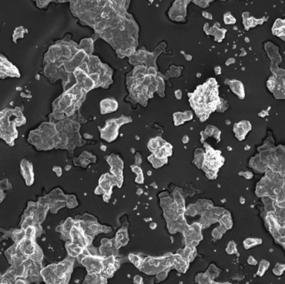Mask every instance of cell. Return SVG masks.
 <instances>
[{
  "label": "cell",
  "mask_w": 285,
  "mask_h": 284,
  "mask_svg": "<svg viewBox=\"0 0 285 284\" xmlns=\"http://www.w3.org/2000/svg\"><path fill=\"white\" fill-rule=\"evenodd\" d=\"M173 264L174 255L172 254L159 257H144L143 262L139 269L148 275H155L166 268L171 269Z\"/></svg>",
  "instance_id": "obj_1"
},
{
  "label": "cell",
  "mask_w": 285,
  "mask_h": 284,
  "mask_svg": "<svg viewBox=\"0 0 285 284\" xmlns=\"http://www.w3.org/2000/svg\"><path fill=\"white\" fill-rule=\"evenodd\" d=\"M78 258L81 264L86 267L88 274H99L104 267V257L82 253Z\"/></svg>",
  "instance_id": "obj_2"
},
{
  "label": "cell",
  "mask_w": 285,
  "mask_h": 284,
  "mask_svg": "<svg viewBox=\"0 0 285 284\" xmlns=\"http://www.w3.org/2000/svg\"><path fill=\"white\" fill-rule=\"evenodd\" d=\"M73 259H65L61 263H55L54 273L56 276V283H68L70 275L73 272Z\"/></svg>",
  "instance_id": "obj_3"
},
{
  "label": "cell",
  "mask_w": 285,
  "mask_h": 284,
  "mask_svg": "<svg viewBox=\"0 0 285 284\" xmlns=\"http://www.w3.org/2000/svg\"><path fill=\"white\" fill-rule=\"evenodd\" d=\"M69 235L72 243L83 247L84 248H87L91 245L93 238L88 237L84 233V230L80 227L78 222H74L72 228L70 230Z\"/></svg>",
  "instance_id": "obj_4"
},
{
  "label": "cell",
  "mask_w": 285,
  "mask_h": 284,
  "mask_svg": "<svg viewBox=\"0 0 285 284\" xmlns=\"http://www.w3.org/2000/svg\"><path fill=\"white\" fill-rule=\"evenodd\" d=\"M20 172L23 177L24 178L25 183L28 186H31L34 182V167L32 163L24 158L22 160L20 164Z\"/></svg>",
  "instance_id": "obj_5"
},
{
  "label": "cell",
  "mask_w": 285,
  "mask_h": 284,
  "mask_svg": "<svg viewBox=\"0 0 285 284\" xmlns=\"http://www.w3.org/2000/svg\"><path fill=\"white\" fill-rule=\"evenodd\" d=\"M118 127H119V124L117 123L116 120L108 121L106 124V127L102 131L101 137L104 138L105 140H107L108 142H111L113 140H114L118 135Z\"/></svg>",
  "instance_id": "obj_6"
},
{
  "label": "cell",
  "mask_w": 285,
  "mask_h": 284,
  "mask_svg": "<svg viewBox=\"0 0 285 284\" xmlns=\"http://www.w3.org/2000/svg\"><path fill=\"white\" fill-rule=\"evenodd\" d=\"M18 244L22 253L27 257H31L34 254L38 247V244L35 243V240L27 238H24Z\"/></svg>",
  "instance_id": "obj_7"
},
{
  "label": "cell",
  "mask_w": 285,
  "mask_h": 284,
  "mask_svg": "<svg viewBox=\"0 0 285 284\" xmlns=\"http://www.w3.org/2000/svg\"><path fill=\"white\" fill-rule=\"evenodd\" d=\"M129 241L128 237V230L127 228H122L119 229L116 234V238L114 239V246L116 249H118L120 247L125 246Z\"/></svg>",
  "instance_id": "obj_8"
},
{
  "label": "cell",
  "mask_w": 285,
  "mask_h": 284,
  "mask_svg": "<svg viewBox=\"0 0 285 284\" xmlns=\"http://www.w3.org/2000/svg\"><path fill=\"white\" fill-rule=\"evenodd\" d=\"M118 108V103L113 98H107L101 102V113H111Z\"/></svg>",
  "instance_id": "obj_9"
},
{
  "label": "cell",
  "mask_w": 285,
  "mask_h": 284,
  "mask_svg": "<svg viewBox=\"0 0 285 284\" xmlns=\"http://www.w3.org/2000/svg\"><path fill=\"white\" fill-rule=\"evenodd\" d=\"M66 249L68 251V253L71 257H78L80 254L84 253V249L83 247L79 246L78 244L72 243V242H68L66 243Z\"/></svg>",
  "instance_id": "obj_10"
},
{
  "label": "cell",
  "mask_w": 285,
  "mask_h": 284,
  "mask_svg": "<svg viewBox=\"0 0 285 284\" xmlns=\"http://www.w3.org/2000/svg\"><path fill=\"white\" fill-rule=\"evenodd\" d=\"M172 153V146L168 143H165L164 146L158 148L156 151L153 152L154 156L159 159H165L167 157L170 156Z\"/></svg>",
  "instance_id": "obj_11"
},
{
  "label": "cell",
  "mask_w": 285,
  "mask_h": 284,
  "mask_svg": "<svg viewBox=\"0 0 285 284\" xmlns=\"http://www.w3.org/2000/svg\"><path fill=\"white\" fill-rule=\"evenodd\" d=\"M229 84L231 87V89L233 91L234 94H236L238 95V97L243 99L244 98L245 94H244V89H243V84L241 83V82L238 81V80H231L229 81Z\"/></svg>",
  "instance_id": "obj_12"
},
{
  "label": "cell",
  "mask_w": 285,
  "mask_h": 284,
  "mask_svg": "<svg viewBox=\"0 0 285 284\" xmlns=\"http://www.w3.org/2000/svg\"><path fill=\"white\" fill-rule=\"evenodd\" d=\"M219 222H220V224L223 225L227 228V230L231 229L233 228V220L231 218V214L229 211L225 210L224 213L219 218Z\"/></svg>",
  "instance_id": "obj_13"
},
{
  "label": "cell",
  "mask_w": 285,
  "mask_h": 284,
  "mask_svg": "<svg viewBox=\"0 0 285 284\" xmlns=\"http://www.w3.org/2000/svg\"><path fill=\"white\" fill-rule=\"evenodd\" d=\"M115 271L117 270L115 269L114 264H104V267H103V269H102V271L100 272L99 275H100L102 277L107 279L108 277H113V275Z\"/></svg>",
  "instance_id": "obj_14"
},
{
  "label": "cell",
  "mask_w": 285,
  "mask_h": 284,
  "mask_svg": "<svg viewBox=\"0 0 285 284\" xmlns=\"http://www.w3.org/2000/svg\"><path fill=\"white\" fill-rule=\"evenodd\" d=\"M166 142H164L163 139H161L160 137L155 138V139H152L149 142V148L150 149L151 152H154L156 151L157 149L161 148L162 146H164Z\"/></svg>",
  "instance_id": "obj_15"
},
{
  "label": "cell",
  "mask_w": 285,
  "mask_h": 284,
  "mask_svg": "<svg viewBox=\"0 0 285 284\" xmlns=\"http://www.w3.org/2000/svg\"><path fill=\"white\" fill-rule=\"evenodd\" d=\"M263 243V240L261 238H246L243 241V247L245 249H250L251 247H254L258 245H260Z\"/></svg>",
  "instance_id": "obj_16"
},
{
  "label": "cell",
  "mask_w": 285,
  "mask_h": 284,
  "mask_svg": "<svg viewBox=\"0 0 285 284\" xmlns=\"http://www.w3.org/2000/svg\"><path fill=\"white\" fill-rule=\"evenodd\" d=\"M270 266V263L268 262V260L266 259H262L260 261V263H259V265H258V272H257V276L258 277H263L264 275V273L267 272V270L268 269V267Z\"/></svg>",
  "instance_id": "obj_17"
},
{
  "label": "cell",
  "mask_w": 285,
  "mask_h": 284,
  "mask_svg": "<svg viewBox=\"0 0 285 284\" xmlns=\"http://www.w3.org/2000/svg\"><path fill=\"white\" fill-rule=\"evenodd\" d=\"M233 132H234L236 138L239 139V140H243V139H244L245 136H246V134L248 133V132L242 128V126L239 124V123H235V124L233 125Z\"/></svg>",
  "instance_id": "obj_18"
},
{
  "label": "cell",
  "mask_w": 285,
  "mask_h": 284,
  "mask_svg": "<svg viewBox=\"0 0 285 284\" xmlns=\"http://www.w3.org/2000/svg\"><path fill=\"white\" fill-rule=\"evenodd\" d=\"M25 33H28V30L25 29L23 26H20V27H18V28H15L14 34H13V41H14V43H17L18 38H24Z\"/></svg>",
  "instance_id": "obj_19"
},
{
  "label": "cell",
  "mask_w": 285,
  "mask_h": 284,
  "mask_svg": "<svg viewBox=\"0 0 285 284\" xmlns=\"http://www.w3.org/2000/svg\"><path fill=\"white\" fill-rule=\"evenodd\" d=\"M278 47H276V46L274 45V44H272L270 42H268V43H267L265 44V50L267 51L268 57L271 59H274L275 56L278 54Z\"/></svg>",
  "instance_id": "obj_20"
},
{
  "label": "cell",
  "mask_w": 285,
  "mask_h": 284,
  "mask_svg": "<svg viewBox=\"0 0 285 284\" xmlns=\"http://www.w3.org/2000/svg\"><path fill=\"white\" fill-rule=\"evenodd\" d=\"M220 273H221V270H219V268L216 267L215 265L212 264V265H210V267H209V269H208V271L206 272L205 273L207 274V275H208V277L211 279V281H212V282H211V283H213V279H214L215 277H218V276H219V274Z\"/></svg>",
  "instance_id": "obj_21"
},
{
  "label": "cell",
  "mask_w": 285,
  "mask_h": 284,
  "mask_svg": "<svg viewBox=\"0 0 285 284\" xmlns=\"http://www.w3.org/2000/svg\"><path fill=\"white\" fill-rule=\"evenodd\" d=\"M12 239L14 240L15 243H18L21 240L25 238V232L24 229H19V230H14L11 234Z\"/></svg>",
  "instance_id": "obj_22"
},
{
  "label": "cell",
  "mask_w": 285,
  "mask_h": 284,
  "mask_svg": "<svg viewBox=\"0 0 285 284\" xmlns=\"http://www.w3.org/2000/svg\"><path fill=\"white\" fill-rule=\"evenodd\" d=\"M129 259L134 266H136L138 268H139V267L141 266V264L142 263L144 258H142V257L139 256V255H137V254L131 253V254H129Z\"/></svg>",
  "instance_id": "obj_23"
},
{
  "label": "cell",
  "mask_w": 285,
  "mask_h": 284,
  "mask_svg": "<svg viewBox=\"0 0 285 284\" xmlns=\"http://www.w3.org/2000/svg\"><path fill=\"white\" fill-rule=\"evenodd\" d=\"M255 194L257 195V197H258V198H262V197H264V196H267L268 195L267 187L261 185L260 183H258L257 187H256V190H255Z\"/></svg>",
  "instance_id": "obj_24"
},
{
  "label": "cell",
  "mask_w": 285,
  "mask_h": 284,
  "mask_svg": "<svg viewBox=\"0 0 285 284\" xmlns=\"http://www.w3.org/2000/svg\"><path fill=\"white\" fill-rule=\"evenodd\" d=\"M226 253L228 254H237L238 256H239V254L238 253V249H237V244L235 243L234 241H230L228 246L226 247Z\"/></svg>",
  "instance_id": "obj_25"
},
{
  "label": "cell",
  "mask_w": 285,
  "mask_h": 284,
  "mask_svg": "<svg viewBox=\"0 0 285 284\" xmlns=\"http://www.w3.org/2000/svg\"><path fill=\"white\" fill-rule=\"evenodd\" d=\"M285 271V263H278L275 264L274 268L273 269V273L275 276H282L283 272Z\"/></svg>",
  "instance_id": "obj_26"
},
{
  "label": "cell",
  "mask_w": 285,
  "mask_h": 284,
  "mask_svg": "<svg viewBox=\"0 0 285 284\" xmlns=\"http://www.w3.org/2000/svg\"><path fill=\"white\" fill-rule=\"evenodd\" d=\"M195 280L198 283H211L212 282L211 279L208 277V275L206 273L198 274L195 278Z\"/></svg>",
  "instance_id": "obj_27"
},
{
  "label": "cell",
  "mask_w": 285,
  "mask_h": 284,
  "mask_svg": "<svg viewBox=\"0 0 285 284\" xmlns=\"http://www.w3.org/2000/svg\"><path fill=\"white\" fill-rule=\"evenodd\" d=\"M67 206H68V208H75L77 205H78V203H77V200L75 197L73 196V195H71L69 197H67Z\"/></svg>",
  "instance_id": "obj_28"
},
{
  "label": "cell",
  "mask_w": 285,
  "mask_h": 284,
  "mask_svg": "<svg viewBox=\"0 0 285 284\" xmlns=\"http://www.w3.org/2000/svg\"><path fill=\"white\" fill-rule=\"evenodd\" d=\"M185 213L189 215V216H194L195 214L198 213V209L196 205H190L188 206L187 209H185Z\"/></svg>",
  "instance_id": "obj_29"
},
{
  "label": "cell",
  "mask_w": 285,
  "mask_h": 284,
  "mask_svg": "<svg viewBox=\"0 0 285 284\" xmlns=\"http://www.w3.org/2000/svg\"><path fill=\"white\" fill-rule=\"evenodd\" d=\"M169 270H170V268H166V269H164V270L161 271L160 273H159L157 274V275H158V276H157V281H158V282H160V281L164 280V279L166 278V277H167L168 273L169 272Z\"/></svg>",
  "instance_id": "obj_30"
},
{
  "label": "cell",
  "mask_w": 285,
  "mask_h": 284,
  "mask_svg": "<svg viewBox=\"0 0 285 284\" xmlns=\"http://www.w3.org/2000/svg\"><path fill=\"white\" fill-rule=\"evenodd\" d=\"M223 19H224V23L226 24H234L236 22V19L230 14V13H228V14H225Z\"/></svg>",
  "instance_id": "obj_31"
},
{
  "label": "cell",
  "mask_w": 285,
  "mask_h": 284,
  "mask_svg": "<svg viewBox=\"0 0 285 284\" xmlns=\"http://www.w3.org/2000/svg\"><path fill=\"white\" fill-rule=\"evenodd\" d=\"M239 124L242 126V128L246 131L247 132H248L251 130V128H252V125H251L250 122L248 121H245V120H243V121L239 122Z\"/></svg>",
  "instance_id": "obj_32"
},
{
  "label": "cell",
  "mask_w": 285,
  "mask_h": 284,
  "mask_svg": "<svg viewBox=\"0 0 285 284\" xmlns=\"http://www.w3.org/2000/svg\"><path fill=\"white\" fill-rule=\"evenodd\" d=\"M174 123L175 125H179L181 123H184V122H183V113H174Z\"/></svg>",
  "instance_id": "obj_33"
},
{
  "label": "cell",
  "mask_w": 285,
  "mask_h": 284,
  "mask_svg": "<svg viewBox=\"0 0 285 284\" xmlns=\"http://www.w3.org/2000/svg\"><path fill=\"white\" fill-rule=\"evenodd\" d=\"M11 184L10 183H8V179H4V180L1 181L0 182V189L2 190H7L8 188H11Z\"/></svg>",
  "instance_id": "obj_34"
},
{
  "label": "cell",
  "mask_w": 285,
  "mask_h": 284,
  "mask_svg": "<svg viewBox=\"0 0 285 284\" xmlns=\"http://www.w3.org/2000/svg\"><path fill=\"white\" fill-rule=\"evenodd\" d=\"M283 27H284V26H283V21L281 20V19H277V20L275 21L273 30L281 29V28H283Z\"/></svg>",
  "instance_id": "obj_35"
},
{
  "label": "cell",
  "mask_w": 285,
  "mask_h": 284,
  "mask_svg": "<svg viewBox=\"0 0 285 284\" xmlns=\"http://www.w3.org/2000/svg\"><path fill=\"white\" fill-rule=\"evenodd\" d=\"M239 175L241 176H243V177H245L246 179H252L253 177H254V175H253V173H251L250 171H246V172H241V173H239Z\"/></svg>",
  "instance_id": "obj_36"
},
{
  "label": "cell",
  "mask_w": 285,
  "mask_h": 284,
  "mask_svg": "<svg viewBox=\"0 0 285 284\" xmlns=\"http://www.w3.org/2000/svg\"><path fill=\"white\" fill-rule=\"evenodd\" d=\"M182 118H183V122L184 123L185 121H188V120L192 119V118H193V114H192L191 112L187 111L183 113V117H182Z\"/></svg>",
  "instance_id": "obj_37"
},
{
  "label": "cell",
  "mask_w": 285,
  "mask_h": 284,
  "mask_svg": "<svg viewBox=\"0 0 285 284\" xmlns=\"http://www.w3.org/2000/svg\"><path fill=\"white\" fill-rule=\"evenodd\" d=\"M212 236L213 237V238L215 239V240H217V239L221 238H222L223 234L221 233V232H219V230H218V228H216L213 229V231L212 232Z\"/></svg>",
  "instance_id": "obj_38"
},
{
  "label": "cell",
  "mask_w": 285,
  "mask_h": 284,
  "mask_svg": "<svg viewBox=\"0 0 285 284\" xmlns=\"http://www.w3.org/2000/svg\"><path fill=\"white\" fill-rule=\"evenodd\" d=\"M49 3H50V1H36L37 6L39 8H45Z\"/></svg>",
  "instance_id": "obj_39"
},
{
  "label": "cell",
  "mask_w": 285,
  "mask_h": 284,
  "mask_svg": "<svg viewBox=\"0 0 285 284\" xmlns=\"http://www.w3.org/2000/svg\"><path fill=\"white\" fill-rule=\"evenodd\" d=\"M247 263L251 266H256L258 263V261L255 258H254L253 256H249L248 257V258L247 260Z\"/></svg>",
  "instance_id": "obj_40"
},
{
  "label": "cell",
  "mask_w": 285,
  "mask_h": 284,
  "mask_svg": "<svg viewBox=\"0 0 285 284\" xmlns=\"http://www.w3.org/2000/svg\"><path fill=\"white\" fill-rule=\"evenodd\" d=\"M278 232L279 233V235L281 237H284L285 236V225L284 226H279L278 229Z\"/></svg>",
  "instance_id": "obj_41"
},
{
  "label": "cell",
  "mask_w": 285,
  "mask_h": 284,
  "mask_svg": "<svg viewBox=\"0 0 285 284\" xmlns=\"http://www.w3.org/2000/svg\"><path fill=\"white\" fill-rule=\"evenodd\" d=\"M233 280H237V281H241L243 280V278H244V276H243V274L242 273H237L234 275V277H232Z\"/></svg>",
  "instance_id": "obj_42"
},
{
  "label": "cell",
  "mask_w": 285,
  "mask_h": 284,
  "mask_svg": "<svg viewBox=\"0 0 285 284\" xmlns=\"http://www.w3.org/2000/svg\"><path fill=\"white\" fill-rule=\"evenodd\" d=\"M53 171L55 172L58 177H60V176L62 175V169H61V168H60V167L55 166L54 168H53Z\"/></svg>",
  "instance_id": "obj_43"
},
{
  "label": "cell",
  "mask_w": 285,
  "mask_h": 284,
  "mask_svg": "<svg viewBox=\"0 0 285 284\" xmlns=\"http://www.w3.org/2000/svg\"><path fill=\"white\" fill-rule=\"evenodd\" d=\"M143 180H144V179H143V175H142V173H141V174H139V175L137 176L135 182L136 183H143Z\"/></svg>",
  "instance_id": "obj_44"
},
{
  "label": "cell",
  "mask_w": 285,
  "mask_h": 284,
  "mask_svg": "<svg viewBox=\"0 0 285 284\" xmlns=\"http://www.w3.org/2000/svg\"><path fill=\"white\" fill-rule=\"evenodd\" d=\"M131 168H132V170H133V171L134 173H137L138 175H139V174H141V173H142V169H141V168H140L139 167H138V166H132V167H131Z\"/></svg>",
  "instance_id": "obj_45"
},
{
  "label": "cell",
  "mask_w": 285,
  "mask_h": 284,
  "mask_svg": "<svg viewBox=\"0 0 285 284\" xmlns=\"http://www.w3.org/2000/svg\"><path fill=\"white\" fill-rule=\"evenodd\" d=\"M133 282H134V283H142V277H140V276H139V275H137V276L134 277Z\"/></svg>",
  "instance_id": "obj_46"
},
{
  "label": "cell",
  "mask_w": 285,
  "mask_h": 284,
  "mask_svg": "<svg viewBox=\"0 0 285 284\" xmlns=\"http://www.w3.org/2000/svg\"><path fill=\"white\" fill-rule=\"evenodd\" d=\"M136 155H137V156H135V161H136V163H138V164H140V162H141V157H140V155H139V153H137V154H136Z\"/></svg>",
  "instance_id": "obj_47"
},
{
  "label": "cell",
  "mask_w": 285,
  "mask_h": 284,
  "mask_svg": "<svg viewBox=\"0 0 285 284\" xmlns=\"http://www.w3.org/2000/svg\"><path fill=\"white\" fill-rule=\"evenodd\" d=\"M4 197H5V194H4V190L0 189V203L4 200Z\"/></svg>",
  "instance_id": "obj_48"
},
{
  "label": "cell",
  "mask_w": 285,
  "mask_h": 284,
  "mask_svg": "<svg viewBox=\"0 0 285 284\" xmlns=\"http://www.w3.org/2000/svg\"><path fill=\"white\" fill-rule=\"evenodd\" d=\"M250 18V16H249V13H243V20H246V19H248V18Z\"/></svg>",
  "instance_id": "obj_49"
},
{
  "label": "cell",
  "mask_w": 285,
  "mask_h": 284,
  "mask_svg": "<svg viewBox=\"0 0 285 284\" xmlns=\"http://www.w3.org/2000/svg\"><path fill=\"white\" fill-rule=\"evenodd\" d=\"M203 15L205 18H207L212 19V16H211V14H209V13H207V12H203Z\"/></svg>",
  "instance_id": "obj_50"
},
{
  "label": "cell",
  "mask_w": 285,
  "mask_h": 284,
  "mask_svg": "<svg viewBox=\"0 0 285 284\" xmlns=\"http://www.w3.org/2000/svg\"><path fill=\"white\" fill-rule=\"evenodd\" d=\"M175 95H176V97H177L178 99H180L181 96H182V93H181L180 90H177L175 92Z\"/></svg>",
  "instance_id": "obj_51"
},
{
  "label": "cell",
  "mask_w": 285,
  "mask_h": 284,
  "mask_svg": "<svg viewBox=\"0 0 285 284\" xmlns=\"http://www.w3.org/2000/svg\"><path fill=\"white\" fill-rule=\"evenodd\" d=\"M234 62H235V59H229L226 62V65H229V64H232V63H233Z\"/></svg>",
  "instance_id": "obj_52"
},
{
  "label": "cell",
  "mask_w": 285,
  "mask_h": 284,
  "mask_svg": "<svg viewBox=\"0 0 285 284\" xmlns=\"http://www.w3.org/2000/svg\"><path fill=\"white\" fill-rule=\"evenodd\" d=\"M281 189L282 192L285 193V181H283V183H281Z\"/></svg>",
  "instance_id": "obj_53"
},
{
  "label": "cell",
  "mask_w": 285,
  "mask_h": 284,
  "mask_svg": "<svg viewBox=\"0 0 285 284\" xmlns=\"http://www.w3.org/2000/svg\"><path fill=\"white\" fill-rule=\"evenodd\" d=\"M215 73L216 74H220V73H221V68H220V67L215 68Z\"/></svg>",
  "instance_id": "obj_54"
},
{
  "label": "cell",
  "mask_w": 285,
  "mask_h": 284,
  "mask_svg": "<svg viewBox=\"0 0 285 284\" xmlns=\"http://www.w3.org/2000/svg\"><path fill=\"white\" fill-rule=\"evenodd\" d=\"M266 115H267L266 111H262L260 113H258V116H260V117H262V118H263V117H265Z\"/></svg>",
  "instance_id": "obj_55"
},
{
  "label": "cell",
  "mask_w": 285,
  "mask_h": 284,
  "mask_svg": "<svg viewBox=\"0 0 285 284\" xmlns=\"http://www.w3.org/2000/svg\"><path fill=\"white\" fill-rule=\"evenodd\" d=\"M188 140H189V139H188V136H185L184 138L183 139V142H184V143H187V142H188Z\"/></svg>",
  "instance_id": "obj_56"
},
{
  "label": "cell",
  "mask_w": 285,
  "mask_h": 284,
  "mask_svg": "<svg viewBox=\"0 0 285 284\" xmlns=\"http://www.w3.org/2000/svg\"><path fill=\"white\" fill-rule=\"evenodd\" d=\"M240 203H241V204H243V203H245V198H243V197H241V198H240Z\"/></svg>",
  "instance_id": "obj_57"
},
{
  "label": "cell",
  "mask_w": 285,
  "mask_h": 284,
  "mask_svg": "<svg viewBox=\"0 0 285 284\" xmlns=\"http://www.w3.org/2000/svg\"><path fill=\"white\" fill-rule=\"evenodd\" d=\"M150 227H151V228L153 229V228H155V227H157V225H156V224H155V223H152V224L150 225Z\"/></svg>",
  "instance_id": "obj_58"
},
{
  "label": "cell",
  "mask_w": 285,
  "mask_h": 284,
  "mask_svg": "<svg viewBox=\"0 0 285 284\" xmlns=\"http://www.w3.org/2000/svg\"><path fill=\"white\" fill-rule=\"evenodd\" d=\"M245 54H246V52H245V51L243 50V49H242V53H241V56L245 55Z\"/></svg>",
  "instance_id": "obj_59"
},
{
  "label": "cell",
  "mask_w": 285,
  "mask_h": 284,
  "mask_svg": "<svg viewBox=\"0 0 285 284\" xmlns=\"http://www.w3.org/2000/svg\"><path fill=\"white\" fill-rule=\"evenodd\" d=\"M71 168V167H70V166H67V167H66V170H69V168Z\"/></svg>",
  "instance_id": "obj_60"
},
{
  "label": "cell",
  "mask_w": 285,
  "mask_h": 284,
  "mask_svg": "<svg viewBox=\"0 0 285 284\" xmlns=\"http://www.w3.org/2000/svg\"><path fill=\"white\" fill-rule=\"evenodd\" d=\"M283 181H285V175L283 177Z\"/></svg>",
  "instance_id": "obj_61"
}]
</instances>
